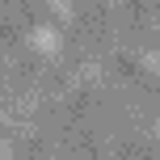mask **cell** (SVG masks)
Wrapping results in <instances>:
<instances>
[{"mask_svg": "<svg viewBox=\"0 0 160 160\" xmlns=\"http://www.w3.org/2000/svg\"><path fill=\"white\" fill-rule=\"evenodd\" d=\"M139 63H143L148 72H160V51H156V47H148V51H139Z\"/></svg>", "mask_w": 160, "mask_h": 160, "instance_id": "cell-2", "label": "cell"}, {"mask_svg": "<svg viewBox=\"0 0 160 160\" xmlns=\"http://www.w3.org/2000/svg\"><path fill=\"white\" fill-rule=\"evenodd\" d=\"M51 13H55V17H68V21H72V4H63V0H55V4H51Z\"/></svg>", "mask_w": 160, "mask_h": 160, "instance_id": "cell-4", "label": "cell"}, {"mask_svg": "<svg viewBox=\"0 0 160 160\" xmlns=\"http://www.w3.org/2000/svg\"><path fill=\"white\" fill-rule=\"evenodd\" d=\"M25 38H30V47H38L42 55H59V47H63V34H59L51 21H34Z\"/></svg>", "mask_w": 160, "mask_h": 160, "instance_id": "cell-1", "label": "cell"}, {"mask_svg": "<svg viewBox=\"0 0 160 160\" xmlns=\"http://www.w3.org/2000/svg\"><path fill=\"white\" fill-rule=\"evenodd\" d=\"M80 76H84V80H97V76H101V63H97V59H84V63H80Z\"/></svg>", "mask_w": 160, "mask_h": 160, "instance_id": "cell-3", "label": "cell"}, {"mask_svg": "<svg viewBox=\"0 0 160 160\" xmlns=\"http://www.w3.org/2000/svg\"><path fill=\"white\" fill-rule=\"evenodd\" d=\"M152 135H156V139H160V118H156V122H152Z\"/></svg>", "mask_w": 160, "mask_h": 160, "instance_id": "cell-5", "label": "cell"}]
</instances>
